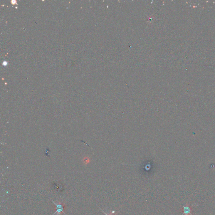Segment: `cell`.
<instances>
[{"label":"cell","mask_w":215,"mask_h":215,"mask_svg":"<svg viewBox=\"0 0 215 215\" xmlns=\"http://www.w3.org/2000/svg\"><path fill=\"white\" fill-rule=\"evenodd\" d=\"M100 210H101L102 211V212H103V213L105 214V215H116L114 214L115 213V212L114 211H113L111 212V213H110V214H105V213L104 211H103L101 209H100Z\"/></svg>","instance_id":"3957f363"},{"label":"cell","mask_w":215,"mask_h":215,"mask_svg":"<svg viewBox=\"0 0 215 215\" xmlns=\"http://www.w3.org/2000/svg\"><path fill=\"white\" fill-rule=\"evenodd\" d=\"M184 214L186 215H189L191 214V210L190 207L188 206H184Z\"/></svg>","instance_id":"7a4b0ae2"},{"label":"cell","mask_w":215,"mask_h":215,"mask_svg":"<svg viewBox=\"0 0 215 215\" xmlns=\"http://www.w3.org/2000/svg\"><path fill=\"white\" fill-rule=\"evenodd\" d=\"M51 200L52 201L53 203L56 206V211L54 213L53 215H55V214H57V215H60V214H61V213H64L65 214H66L64 212V209H65V207H64V206H63V204H62V203H56L55 202H54L53 200Z\"/></svg>","instance_id":"6da1fadb"}]
</instances>
